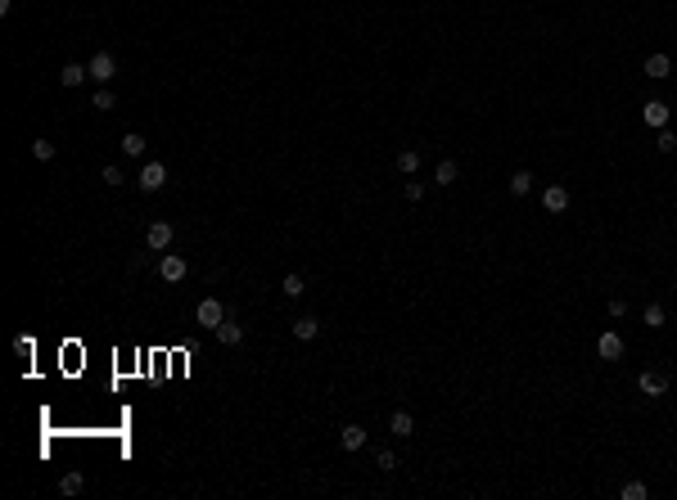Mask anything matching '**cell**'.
Wrapping results in <instances>:
<instances>
[{"label": "cell", "mask_w": 677, "mask_h": 500, "mask_svg": "<svg viewBox=\"0 0 677 500\" xmlns=\"http://www.w3.org/2000/svg\"><path fill=\"white\" fill-rule=\"evenodd\" d=\"M136 185L145 189V194H158V189L167 185V162H145L140 176H136Z\"/></svg>", "instance_id": "cell-2"}, {"label": "cell", "mask_w": 677, "mask_h": 500, "mask_svg": "<svg viewBox=\"0 0 677 500\" xmlns=\"http://www.w3.org/2000/svg\"><path fill=\"white\" fill-rule=\"evenodd\" d=\"M456 180H461V167H456L452 158H443L434 167V185H456Z\"/></svg>", "instance_id": "cell-16"}, {"label": "cell", "mask_w": 677, "mask_h": 500, "mask_svg": "<svg viewBox=\"0 0 677 500\" xmlns=\"http://www.w3.org/2000/svg\"><path fill=\"white\" fill-rule=\"evenodd\" d=\"M618 496H623V500H646V496H651V487H646L641 478H632V483H623V492H618Z\"/></svg>", "instance_id": "cell-24"}, {"label": "cell", "mask_w": 677, "mask_h": 500, "mask_svg": "<svg viewBox=\"0 0 677 500\" xmlns=\"http://www.w3.org/2000/svg\"><path fill=\"white\" fill-rule=\"evenodd\" d=\"M213 334H217V343H222V347H240V343H244V325L235 320V315H226Z\"/></svg>", "instance_id": "cell-7"}, {"label": "cell", "mask_w": 677, "mask_h": 500, "mask_svg": "<svg viewBox=\"0 0 677 500\" xmlns=\"http://www.w3.org/2000/svg\"><path fill=\"white\" fill-rule=\"evenodd\" d=\"M416 167H420V153H416V149H402V153H397V171H402V176H411Z\"/></svg>", "instance_id": "cell-25"}, {"label": "cell", "mask_w": 677, "mask_h": 500, "mask_svg": "<svg viewBox=\"0 0 677 500\" xmlns=\"http://www.w3.org/2000/svg\"><path fill=\"white\" fill-rule=\"evenodd\" d=\"M172 235H176V230H172V221H154V226L145 230L149 253H167V248H172Z\"/></svg>", "instance_id": "cell-6"}, {"label": "cell", "mask_w": 677, "mask_h": 500, "mask_svg": "<svg viewBox=\"0 0 677 500\" xmlns=\"http://www.w3.org/2000/svg\"><path fill=\"white\" fill-rule=\"evenodd\" d=\"M627 311V302H623V297H609V315H614V320H618V315H623Z\"/></svg>", "instance_id": "cell-31"}, {"label": "cell", "mask_w": 677, "mask_h": 500, "mask_svg": "<svg viewBox=\"0 0 677 500\" xmlns=\"http://www.w3.org/2000/svg\"><path fill=\"white\" fill-rule=\"evenodd\" d=\"M637 392H641V397H664V392H669V374L664 370H641Z\"/></svg>", "instance_id": "cell-4"}, {"label": "cell", "mask_w": 677, "mask_h": 500, "mask_svg": "<svg viewBox=\"0 0 677 500\" xmlns=\"http://www.w3.org/2000/svg\"><path fill=\"white\" fill-rule=\"evenodd\" d=\"M402 194H406V203H420V198H425V185H420V180H406Z\"/></svg>", "instance_id": "cell-30"}, {"label": "cell", "mask_w": 677, "mask_h": 500, "mask_svg": "<svg viewBox=\"0 0 677 500\" xmlns=\"http://www.w3.org/2000/svg\"><path fill=\"white\" fill-rule=\"evenodd\" d=\"M113 104H118V100H113V91H109V86H95V95H91V109L113 113Z\"/></svg>", "instance_id": "cell-19"}, {"label": "cell", "mask_w": 677, "mask_h": 500, "mask_svg": "<svg viewBox=\"0 0 677 500\" xmlns=\"http://www.w3.org/2000/svg\"><path fill=\"white\" fill-rule=\"evenodd\" d=\"M317 334H321V320H317V315H298V320H294V338L312 343Z\"/></svg>", "instance_id": "cell-15"}, {"label": "cell", "mask_w": 677, "mask_h": 500, "mask_svg": "<svg viewBox=\"0 0 677 500\" xmlns=\"http://www.w3.org/2000/svg\"><path fill=\"white\" fill-rule=\"evenodd\" d=\"M641 320L651 325V329H664V320H669V311H664L660 302H651V306H646V311H641Z\"/></svg>", "instance_id": "cell-22"}, {"label": "cell", "mask_w": 677, "mask_h": 500, "mask_svg": "<svg viewBox=\"0 0 677 500\" xmlns=\"http://www.w3.org/2000/svg\"><path fill=\"white\" fill-rule=\"evenodd\" d=\"M32 352H36V338H32V334H14V357L32 361Z\"/></svg>", "instance_id": "cell-23"}, {"label": "cell", "mask_w": 677, "mask_h": 500, "mask_svg": "<svg viewBox=\"0 0 677 500\" xmlns=\"http://www.w3.org/2000/svg\"><path fill=\"white\" fill-rule=\"evenodd\" d=\"M32 158H36V162H50V158H54V144H50V140H32Z\"/></svg>", "instance_id": "cell-28"}, {"label": "cell", "mask_w": 677, "mask_h": 500, "mask_svg": "<svg viewBox=\"0 0 677 500\" xmlns=\"http://www.w3.org/2000/svg\"><path fill=\"white\" fill-rule=\"evenodd\" d=\"M528 189H533V171H524V167H519V171L510 176V194H515V198H524Z\"/></svg>", "instance_id": "cell-20"}, {"label": "cell", "mask_w": 677, "mask_h": 500, "mask_svg": "<svg viewBox=\"0 0 677 500\" xmlns=\"http://www.w3.org/2000/svg\"><path fill=\"white\" fill-rule=\"evenodd\" d=\"M641 122H646V127H655V131L669 127V104H664V100H646L641 104Z\"/></svg>", "instance_id": "cell-8"}, {"label": "cell", "mask_w": 677, "mask_h": 500, "mask_svg": "<svg viewBox=\"0 0 677 500\" xmlns=\"http://www.w3.org/2000/svg\"><path fill=\"white\" fill-rule=\"evenodd\" d=\"M100 180H104V185H127V171H122L118 162H109V167L100 171Z\"/></svg>", "instance_id": "cell-26"}, {"label": "cell", "mask_w": 677, "mask_h": 500, "mask_svg": "<svg viewBox=\"0 0 677 500\" xmlns=\"http://www.w3.org/2000/svg\"><path fill=\"white\" fill-rule=\"evenodd\" d=\"M195 320H199V325H204V329H217V325H222V320H226V306H222V302H217V297H204V302H199V306H195Z\"/></svg>", "instance_id": "cell-5"}, {"label": "cell", "mask_w": 677, "mask_h": 500, "mask_svg": "<svg viewBox=\"0 0 677 500\" xmlns=\"http://www.w3.org/2000/svg\"><path fill=\"white\" fill-rule=\"evenodd\" d=\"M375 469H384V474H393V469H397V455H393V451H379V455H375Z\"/></svg>", "instance_id": "cell-29"}, {"label": "cell", "mask_w": 677, "mask_h": 500, "mask_svg": "<svg viewBox=\"0 0 677 500\" xmlns=\"http://www.w3.org/2000/svg\"><path fill=\"white\" fill-rule=\"evenodd\" d=\"M596 357H600V361H618V357H623V338H618L614 329H605V334L596 338Z\"/></svg>", "instance_id": "cell-9"}, {"label": "cell", "mask_w": 677, "mask_h": 500, "mask_svg": "<svg viewBox=\"0 0 677 500\" xmlns=\"http://www.w3.org/2000/svg\"><path fill=\"white\" fill-rule=\"evenodd\" d=\"M542 208H547V212H565V208H569V189H565V185H547V194H542Z\"/></svg>", "instance_id": "cell-11"}, {"label": "cell", "mask_w": 677, "mask_h": 500, "mask_svg": "<svg viewBox=\"0 0 677 500\" xmlns=\"http://www.w3.org/2000/svg\"><path fill=\"white\" fill-rule=\"evenodd\" d=\"M118 149L127 153V158H145V149H149V140L140 136V131H127V136L118 140Z\"/></svg>", "instance_id": "cell-13"}, {"label": "cell", "mask_w": 677, "mask_h": 500, "mask_svg": "<svg viewBox=\"0 0 677 500\" xmlns=\"http://www.w3.org/2000/svg\"><path fill=\"white\" fill-rule=\"evenodd\" d=\"M641 72L651 77V81H664V77L673 72V59H669V54H651V59L641 63Z\"/></svg>", "instance_id": "cell-10"}, {"label": "cell", "mask_w": 677, "mask_h": 500, "mask_svg": "<svg viewBox=\"0 0 677 500\" xmlns=\"http://www.w3.org/2000/svg\"><path fill=\"white\" fill-rule=\"evenodd\" d=\"M280 293H284V297H303V293H307V284H303V275H294V271H289V275L280 280Z\"/></svg>", "instance_id": "cell-21"}, {"label": "cell", "mask_w": 677, "mask_h": 500, "mask_svg": "<svg viewBox=\"0 0 677 500\" xmlns=\"http://www.w3.org/2000/svg\"><path fill=\"white\" fill-rule=\"evenodd\" d=\"M86 72H91V81H95V86H109L113 77H118V59H113L109 50H95V54H91V63H86Z\"/></svg>", "instance_id": "cell-1"}, {"label": "cell", "mask_w": 677, "mask_h": 500, "mask_svg": "<svg viewBox=\"0 0 677 500\" xmlns=\"http://www.w3.org/2000/svg\"><path fill=\"white\" fill-rule=\"evenodd\" d=\"M388 432H393V437H416L411 410H393V419H388Z\"/></svg>", "instance_id": "cell-12"}, {"label": "cell", "mask_w": 677, "mask_h": 500, "mask_svg": "<svg viewBox=\"0 0 677 500\" xmlns=\"http://www.w3.org/2000/svg\"><path fill=\"white\" fill-rule=\"evenodd\" d=\"M86 492V478L77 474V469H73V474H63L59 478V496H82Z\"/></svg>", "instance_id": "cell-17"}, {"label": "cell", "mask_w": 677, "mask_h": 500, "mask_svg": "<svg viewBox=\"0 0 677 500\" xmlns=\"http://www.w3.org/2000/svg\"><path fill=\"white\" fill-rule=\"evenodd\" d=\"M86 77H91V72H86V63H63V72H59V81H63V86H82V81H86Z\"/></svg>", "instance_id": "cell-18"}, {"label": "cell", "mask_w": 677, "mask_h": 500, "mask_svg": "<svg viewBox=\"0 0 677 500\" xmlns=\"http://www.w3.org/2000/svg\"><path fill=\"white\" fill-rule=\"evenodd\" d=\"M339 446L343 451H361V446H366V428H361V424H348V428L339 432Z\"/></svg>", "instance_id": "cell-14"}, {"label": "cell", "mask_w": 677, "mask_h": 500, "mask_svg": "<svg viewBox=\"0 0 677 500\" xmlns=\"http://www.w3.org/2000/svg\"><path fill=\"white\" fill-rule=\"evenodd\" d=\"M158 275H163L167 284H181V280L190 275V262H185L181 253H163V262H158Z\"/></svg>", "instance_id": "cell-3"}, {"label": "cell", "mask_w": 677, "mask_h": 500, "mask_svg": "<svg viewBox=\"0 0 677 500\" xmlns=\"http://www.w3.org/2000/svg\"><path fill=\"white\" fill-rule=\"evenodd\" d=\"M655 149H660V153H673V149H677V136H673L669 127H660V136H655Z\"/></svg>", "instance_id": "cell-27"}]
</instances>
